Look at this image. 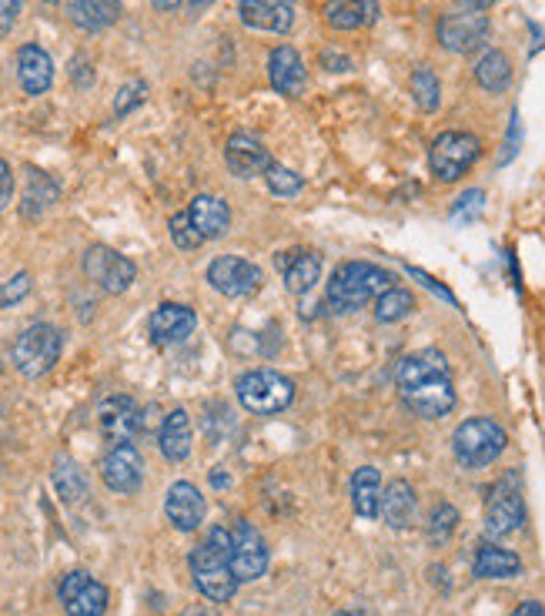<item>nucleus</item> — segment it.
<instances>
[{"label": "nucleus", "mask_w": 545, "mask_h": 616, "mask_svg": "<svg viewBox=\"0 0 545 616\" xmlns=\"http://www.w3.org/2000/svg\"><path fill=\"white\" fill-rule=\"evenodd\" d=\"M168 228H171V242H174L178 248H184V251H191V248H201V245H204V238H201V232L191 225L188 212H178V215L168 222Z\"/></svg>", "instance_id": "obj_38"}, {"label": "nucleus", "mask_w": 545, "mask_h": 616, "mask_svg": "<svg viewBox=\"0 0 545 616\" xmlns=\"http://www.w3.org/2000/svg\"><path fill=\"white\" fill-rule=\"evenodd\" d=\"M455 526H458V509L449 506V503H439V506L432 509V516H429V539H432L435 546H442V542L455 533Z\"/></svg>", "instance_id": "obj_36"}, {"label": "nucleus", "mask_w": 545, "mask_h": 616, "mask_svg": "<svg viewBox=\"0 0 545 616\" xmlns=\"http://www.w3.org/2000/svg\"><path fill=\"white\" fill-rule=\"evenodd\" d=\"M18 81H21L24 94H34V98L50 91V85H54V60H50V54L44 47L24 44L18 51Z\"/></svg>", "instance_id": "obj_21"}, {"label": "nucleus", "mask_w": 545, "mask_h": 616, "mask_svg": "<svg viewBox=\"0 0 545 616\" xmlns=\"http://www.w3.org/2000/svg\"><path fill=\"white\" fill-rule=\"evenodd\" d=\"M11 194H14V175H11V165L0 158V209L11 201Z\"/></svg>", "instance_id": "obj_43"}, {"label": "nucleus", "mask_w": 545, "mask_h": 616, "mask_svg": "<svg viewBox=\"0 0 545 616\" xmlns=\"http://www.w3.org/2000/svg\"><path fill=\"white\" fill-rule=\"evenodd\" d=\"M181 616H218V613H215L212 606H188Z\"/></svg>", "instance_id": "obj_49"}, {"label": "nucleus", "mask_w": 545, "mask_h": 616, "mask_svg": "<svg viewBox=\"0 0 545 616\" xmlns=\"http://www.w3.org/2000/svg\"><path fill=\"white\" fill-rule=\"evenodd\" d=\"M378 516L391 526V529H408L419 516V500H416V490L412 483H405V479H391L382 493V506H378Z\"/></svg>", "instance_id": "obj_22"}, {"label": "nucleus", "mask_w": 545, "mask_h": 616, "mask_svg": "<svg viewBox=\"0 0 545 616\" xmlns=\"http://www.w3.org/2000/svg\"><path fill=\"white\" fill-rule=\"evenodd\" d=\"M101 479H104V486L114 490V493H124V496L138 493L141 483H145V459H141V452L134 449L130 443L111 446V452L101 462Z\"/></svg>", "instance_id": "obj_11"}, {"label": "nucleus", "mask_w": 545, "mask_h": 616, "mask_svg": "<svg viewBox=\"0 0 545 616\" xmlns=\"http://www.w3.org/2000/svg\"><path fill=\"white\" fill-rule=\"evenodd\" d=\"M225 161H228L231 175H238V178H258L275 165L268 148L258 138H251V134H231L225 145Z\"/></svg>", "instance_id": "obj_20"}, {"label": "nucleus", "mask_w": 545, "mask_h": 616, "mask_svg": "<svg viewBox=\"0 0 545 616\" xmlns=\"http://www.w3.org/2000/svg\"><path fill=\"white\" fill-rule=\"evenodd\" d=\"M57 596H60V606L67 609V616H104L107 603H111L107 586L84 570L67 573L57 586Z\"/></svg>", "instance_id": "obj_7"}, {"label": "nucleus", "mask_w": 545, "mask_h": 616, "mask_svg": "<svg viewBox=\"0 0 545 616\" xmlns=\"http://www.w3.org/2000/svg\"><path fill=\"white\" fill-rule=\"evenodd\" d=\"M18 14H21V0H0V37L11 34Z\"/></svg>", "instance_id": "obj_42"}, {"label": "nucleus", "mask_w": 545, "mask_h": 616, "mask_svg": "<svg viewBox=\"0 0 545 616\" xmlns=\"http://www.w3.org/2000/svg\"><path fill=\"white\" fill-rule=\"evenodd\" d=\"M475 81H479L489 94H502L512 85V64L502 51H486L475 64Z\"/></svg>", "instance_id": "obj_31"}, {"label": "nucleus", "mask_w": 545, "mask_h": 616, "mask_svg": "<svg viewBox=\"0 0 545 616\" xmlns=\"http://www.w3.org/2000/svg\"><path fill=\"white\" fill-rule=\"evenodd\" d=\"M321 60H325V67H328V71H349V67H352L345 54H338V57H334L331 51H328V54H325Z\"/></svg>", "instance_id": "obj_47"}, {"label": "nucleus", "mask_w": 545, "mask_h": 616, "mask_svg": "<svg viewBox=\"0 0 545 616\" xmlns=\"http://www.w3.org/2000/svg\"><path fill=\"white\" fill-rule=\"evenodd\" d=\"M60 349H64V335L54 325L37 322V325H27L18 335L14 349H11V359H14V366H18L21 376L41 379V376H47L57 366Z\"/></svg>", "instance_id": "obj_4"}, {"label": "nucleus", "mask_w": 545, "mask_h": 616, "mask_svg": "<svg viewBox=\"0 0 545 616\" xmlns=\"http://www.w3.org/2000/svg\"><path fill=\"white\" fill-rule=\"evenodd\" d=\"M472 573L479 580H515L522 573V560L499 542H479Z\"/></svg>", "instance_id": "obj_24"}, {"label": "nucleus", "mask_w": 545, "mask_h": 616, "mask_svg": "<svg viewBox=\"0 0 545 616\" xmlns=\"http://www.w3.org/2000/svg\"><path fill=\"white\" fill-rule=\"evenodd\" d=\"M145 426L138 405H134L130 395H107L101 405H98V429L101 436L111 443V446H121V443H130L134 433Z\"/></svg>", "instance_id": "obj_15"}, {"label": "nucleus", "mask_w": 545, "mask_h": 616, "mask_svg": "<svg viewBox=\"0 0 545 616\" xmlns=\"http://www.w3.org/2000/svg\"><path fill=\"white\" fill-rule=\"evenodd\" d=\"M412 98L422 111H435L442 101V85L432 67H416L412 71Z\"/></svg>", "instance_id": "obj_34"}, {"label": "nucleus", "mask_w": 545, "mask_h": 616, "mask_svg": "<svg viewBox=\"0 0 545 616\" xmlns=\"http://www.w3.org/2000/svg\"><path fill=\"white\" fill-rule=\"evenodd\" d=\"M482 155V145L468 131H445L429 148V168L439 181H458Z\"/></svg>", "instance_id": "obj_6"}, {"label": "nucleus", "mask_w": 545, "mask_h": 616, "mask_svg": "<svg viewBox=\"0 0 545 616\" xmlns=\"http://www.w3.org/2000/svg\"><path fill=\"white\" fill-rule=\"evenodd\" d=\"M194 325H197V315L188 305H178V302L158 305L148 318L151 341H158V346H178V341H184L194 332Z\"/></svg>", "instance_id": "obj_17"}, {"label": "nucleus", "mask_w": 545, "mask_h": 616, "mask_svg": "<svg viewBox=\"0 0 545 616\" xmlns=\"http://www.w3.org/2000/svg\"><path fill=\"white\" fill-rule=\"evenodd\" d=\"M282 4H295V0H282Z\"/></svg>", "instance_id": "obj_53"}, {"label": "nucleus", "mask_w": 545, "mask_h": 616, "mask_svg": "<svg viewBox=\"0 0 545 616\" xmlns=\"http://www.w3.org/2000/svg\"><path fill=\"white\" fill-rule=\"evenodd\" d=\"M188 219L191 225L201 232L204 242H212V238H222L231 225V212H228V204L215 194H197L191 204H188Z\"/></svg>", "instance_id": "obj_23"}, {"label": "nucleus", "mask_w": 545, "mask_h": 616, "mask_svg": "<svg viewBox=\"0 0 545 616\" xmlns=\"http://www.w3.org/2000/svg\"><path fill=\"white\" fill-rule=\"evenodd\" d=\"M378 18L375 0H325V21L334 31H359Z\"/></svg>", "instance_id": "obj_26"}, {"label": "nucleus", "mask_w": 545, "mask_h": 616, "mask_svg": "<svg viewBox=\"0 0 545 616\" xmlns=\"http://www.w3.org/2000/svg\"><path fill=\"white\" fill-rule=\"evenodd\" d=\"M525 523V503L515 486V479H502L499 486H492L486 500V533L489 536H509L522 529Z\"/></svg>", "instance_id": "obj_13"}, {"label": "nucleus", "mask_w": 545, "mask_h": 616, "mask_svg": "<svg viewBox=\"0 0 545 616\" xmlns=\"http://www.w3.org/2000/svg\"><path fill=\"white\" fill-rule=\"evenodd\" d=\"M84 276H88L94 285H101L107 295H121V292L130 289L134 279H138V268H134L130 258L117 255L114 248L94 245V248H88V255H84Z\"/></svg>", "instance_id": "obj_8"}, {"label": "nucleus", "mask_w": 545, "mask_h": 616, "mask_svg": "<svg viewBox=\"0 0 545 616\" xmlns=\"http://www.w3.org/2000/svg\"><path fill=\"white\" fill-rule=\"evenodd\" d=\"M401 399L405 405L412 408L416 416L422 419H442L455 408V385H452V376H432V379H422L416 385L401 389Z\"/></svg>", "instance_id": "obj_12"}, {"label": "nucleus", "mask_w": 545, "mask_h": 616, "mask_svg": "<svg viewBox=\"0 0 545 616\" xmlns=\"http://www.w3.org/2000/svg\"><path fill=\"white\" fill-rule=\"evenodd\" d=\"M54 486H57L60 500L71 503V506H78V503L88 496V479H84V472L78 469L75 459H67V456H57V459H54Z\"/></svg>", "instance_id": "obj_32"}, {"label": "nucleus", "mask_w": 545, "mask_h": 616, "mask_svg": "<svg viewBox=\"0 0 545 616\" xmlns=\"http://www.w3.org/2000/svg\"><path fill=\"white\" fill-rule=\"evenodd\" d=\"M238 14L251 31L288 34L295 24V4H282V0H238Z\"/></svg>", "instance_id": "obj_18"}, {"label": "nucleus", "mask_w": 545, "mask_h": 616, "mask_svg": "<svg viewBox=\"0 0 545 616\" xmlns=\"http://www.w3.org/2000/svg\"><path fill=\"white\" fill-rule=\"evenodd\" d=\"M231 570L238 583H251L268 573V542L248 519L231 526Z\"/></svg>", "instance_id": "obj_9"}, {"label": "nucleus", "mask_w": 545, "mask_h": 616, "mask_svg": "<svg viewBox=\"0 0 545 616\" xmlns=\"http://www.w3.org/2000/svg\"><path fill=\"white\" fill-rule=\"evenodd\" d=\"M47 4H60V0H47Z\"/></svg>", "instance_id": "obj_54"}, {"label": "nucleus", "mask_w": 545, "mask_h": 616, "mask_svg": "<svg viewBox=\"0 0 545 616\" xmlns=\"http://www.w3.org/2000/svg\"><path fill=\"white\" fill-rule=\"evenodd\" d=\"M208 282L228 299H245L261 289V268L238 255H222L208 265Z\"/></svg>", "instance_id": "obj_10"}, {"label": "nucleus", "mask_w": 545, "mask_h": 616, "mask_svg": "<svg viewBox=\"0 0 545 616\" xmlns=\"http://www.w3.org/2000/svg\"><path fill=\"white\" fill-rule=\"evenodd\" d=\"M145 98H148V85H145V81H127V85L117 91V98H114V114H117V117L130 114L138 104H145Z\"/></svg>", "instance_id": "obj_39"}, {"label": "nucleus", "mask_w": 545, "mask_h": 616, "mask_svg": "<svg viewBox=\"0 0 545 616\" xmlns=\"http://www.w3.org/2000/svg\"><path fill=\"white\" fill-rule=\"evenodd\" d=\"M391 276L382 265L372 261H345L334 268V276L328 282V302L334 312H355L365 309L372 299L391 289Z\"/></svg>", "instance_id": "obj_2"}, {"label": "nucleus", "mask_w": 545, "mask_h": 616, "mask_svg": "<svg viewBox=\"0 0 545 616\" xmlns=\"http://www.w3.org/2000/svg\"><path fill=\"white\" fill-rule=\"evenodd\" d=\"M24 201H27V204H24V212L34 215V209L41 212V209H47L50 201H57V184H54L47 175L31 171V184H27V198H24Z\"/></svg>", "instance_id": "obj_35"}, {"label": "nucleus", "mask_w": 545, "mask_h": 616, "mask_svg": "<svg viewBox=\"0 0 545 616\" xmlns=\"http://www.w3.org/2000/svg\"><path fill=\"white\" fill-rule=\"evenodd\" d=\"M482 201H486V194L475 188V191H465L462 198H458V204L452 209V219H458V222H472L475 215L482 212Z\"/></svg>", "instance_id": "obj_41"}, {"label": "nucleus", "mask_w": 545, "mask_h": 616, "mask_svg": "<svg viewBox=\"0 0 545 616\" xmlns=\"http://www.w3.org/2000/svg\"><path fill=\"white\" fill-rule=\"evenodd\" d=\"M416 312V295L408 292V289H398V285H391L388 292H382L378 299H375V318L378 322H401V318H408Z\"/></svg>", "instance_id": "obj_33"}, {"label": "nucleus", "mask_w": 545, "mask_h": 616, "mask_svg": "<svg viewBox=\"0 0 545 616\" xmlns=\"http://www.w3.org/2000/svg\"><path fill=\"white\" fill-rule=\"evenodd\" d=\"M352 506L362 519H375L382 506V475L375 466H362L352 475Z\"/></svg>", "instance_id": "obj_28"}, {"label": "nucleus", "mask_w": 545, "mask_h": 616, "mask_svg": "<svg viewBox=\"0 0 545 616\" xmlns=\"http://www.w3.org/2000/svg\"><path fill=\"white\" fill-rule=\"evenodd\" d=\"M512 616H545V606L535 603V600H525V603H519V606L512 609Z\"/></svg>", "instance_id": "obj_46"}, {"label": "nucleus", "mask_w": 545, "mask_h": 616, "mask_svg": "<svg viewBox=\"0 0 545 616\" xmlns=\"http://www.w3.org/2000/svg\"><path fill=\"white\" fill-rule=\"evenodd\" d=\"M121 0H71V21L81 31H104L117 21Z\"/></svg>", "instance_id": "obj_30"}, {"label": "nucleus", "mask_w": 545, "mask_h": 616, "mask_svg": "<svg viewBox=\"0 0 545 616\" xmlns=\"http://www.w3.org/2000/svg\"><path fill=\"white\" fill-rule=\"evenodd\" d=\"M194 586L212 603H228L238 593V576L231 570V529L212 526L201 546L191 550Z\"/></svg>", "instance_id": "obj_1"}, {"label": "nucleus", "mask_w": 545, "mask_h": 616, "mask_svg": "<svg viewBox=\"0 0 545 616\" xmlns=\"http://www.w3.org/2000/svg\"><path fill=\"white\" fill-rule=\"evenodd\" d=\"M439 44L452 54H472L489 41V18L486 14H445L435 27Z\"/></svg>", "instance_id": "obj_14"}, {"label": "nucleus", "mask_w": 545, "mask_h": 616, "mask_svg": "<svg viewBox=\"0 0 545 616\" xmlns=\"http://www.w3.org/2000/svg\"><path fill=\"white\" fill-rule=\"evenodd\" d=\"M275 261L282 268L288 292H295V295L311 292L315 282H318V276H321V258L311 255V251H282Z\"/></svg>", "instance_id": "obj_25"}, {"label": "nucleus", "mask_w": 545, "mask_h": 616, "mask_svg": "<svg viewBox=\"0 0 545 616\" xmlns=\"http://www.w3.org/2000/svg\"><path fill=\"white\" fill-rule=\"evenodd\" d=\"M212 483L222 490V486H228V475H225V472H212Z\"/></svg>", "instance_id": "obj_52"}, {"label": "nucleus", "mask_w": 545, "mask_h": 616, "mask_svg": "<svg viewBox=\"0 0 545 616\" xmlns=\"http://www.w3.org/2000/svg\"><path fill=\"white\" fill-rule=\"evenodd\" d=\"M408 271H412V276H416V279H419V282H422L425 289H432V292H435L439 299H449V302H455V299H452V295H449V292H445V289H442V285L435 282V279H429V276H425V271H419V268H408Z\"/></svg>", "instance_id": "obj_44"}, {"label": "nucleus", "mask_w": 545, "mask_h": 616, "mask_svg": "<svg viewBox=\"0 0 545 616\" xmlns=\"http://www.w3.org/2000/svg\"><path fill=\"white\" fill-rule=\"evenodd\" d=\"M184 4H188L191 11H204V8H212L215 0H184Z\"/></svg>", "instance_id": "obj_51"}, {"label": "nucleus", "mask_w": 545, "mask_h": 616, "mask_svg": "<svg viewBox=\"0 0 545 616\" xmlns=\"http://www.w3.org/2000/svg\"><path fill=\"white\" fill-rule=\"evenodd\" d=\"M264 181H268L271 191H275V194H285V198H295V194L305 188L302 175H295L292 168H282V165H271V168L264 171Z\"/></svg>", "instance_id": "obj_37"}, {"label": "nucleus", "mask_w": 545, "mask_h": 616, "mask_svg": "<svg viewBox=\"0 0 545 616\" xmlns=\"http://www.w3.org/2000/svg\"><path fill=\"white\" fill-rule=\"evenodd\" d=\"M204 509L208 506H204L201 490L194 483H184V479L174 483L164 496V513H168L171 526L181 529V533H194L204 523Z\"/></svg>", "instance_id": "obj_19"}, {"label": "nucleus", "mask_w": 545, "mask_h": 616, "mask_svg": "<svg viewBox=\"0 0 545 616\" xmlns=\"http://www.w3.org/2000/svg\"><path fill=\"white\" fill-rule=\"evenodd\" d=\"M235 392H238V402L254 416H275V413H282V408H288L295 399L292 379H285L282 372H271V369L245 372L238 379Z\"/></svg>", "instance_id": "obj_5"}, {"label": "nucleus", "mask_w": 545, "mask_h": 616, "mask_svg": "<svg viewBox=\"0 0 545 616\" xmlns=\"http://www.w3.org/2000/svg\"><path fill=\"white\" fill-rule=\"evenodd\" d=\"M268 81L285 98H298L305 91L308 71H305L302 54L292 44H279L275 51L268 54Z\"/></svg>", "instance_id": "obj_16"}, {"label": "nucleus", "mask_w": 545, "mask_h": 616, "mask_svg": "<svg viewBox=\"0 0 545 616\" xmlns=\"http://www.w3.org/2000/svg\"><path fill=\"white\" fill-rule=\"evenodd\" d=\"M158 446H161V456L168 462H184L191 456V419H188L184 408L168 413V419L161 423Z\"/></svg>", "instance_id": "obj_27"}, {"label": "nucleus", "mask_w": 545, "mask_h": 616, "mask_svg": "<svg viewBox=\"0 0 545 616\" xmlns=\"http://www.w3.org/2000/svg\"><path fill=\"white\" fill-rule=\"evenodd\" d=\"M506 429L492 419H465L452 436V452L465 469H486L506 449Z\"/></svg>", "instance_id": "obj_3"}, {"label": "nucleus", "mask_w": 545, "mask_h": 616, "mask_svg": "<svg viewBox=\"0 0 545 616\" xmlns=\"http://www.w3.org/2000/svg\"><path fill=\"white\" fill-rule=\"evenodd\" d=\"M75 78H78V85H81V88H88V85L94 81V71H88V60H84V57H78V60H75Z\"/></svg>", "instance_id": "obj_48"}, {"label": "nucleus", "mask_w": 545, "mask_h": 616, "mask_svg": "<svg viewBox=\"0 0 545 616\" xmlns=\"http://www.w3.org/2000/svg\"><path fill=\"white\" fill-rule=\"evenodd\" d=\"M151 4L158 8V11H178L184 0H151Z\"/></svg>", "instance_id": "obj_50"}, {"label": "nucleus", "mask_w": 545, "mask_h": 616, "mask_svg": "<svg viewBox=\"0 0 545 616\" xmlns=\"http://www.w3.org/2000/svg\"><path fill=\"white\" fill-rule=\"evenodd\" d=\"M31 292V276L27 271H21V276H14V279H8V282H0V305H14V302H21L24 295Z\"/></svg>", "instance_id": "obj_40"}, {"label": "nucleus", "mask_w": 545, "mask_h": 616, "mask_svg": "<svg viewBox=\"0 0 545 616\" xmlns=\"http://www.w3.org/2000/svg\"><path fill=\"white\" fill-rule=\"evenodd\" d=\"M432 376H452L449 372V359L439 349L416 352V356L401 359V366H398V389H408V385H416L422 379H432Z\"/></svg>", "instance_id": "obj_29"}, {"label": "nucleus", "mask_w": 545, "mask_h": 616, "mask_svg": "<svg viewBox=\"0 0 545 616\" xmlns=\"http://www.w3.org/2000/svg\"><path fill=\"white\" fill-rule=\"evenodd\" d=\"M455 4L462 8V11H472V14H486L496 0H455Z\"/></svg>", "instance_id": "obj_45"}]
</instances>
